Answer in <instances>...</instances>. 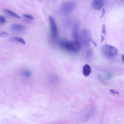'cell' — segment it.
I'll use <instances>...</instances> for the list:
<instances>
[{
	"instance_id": "1",
	"label": "cell",
	"mask_w": 124,
	"mask_h": 124,
	"mask_svg": "<svg viewBox=\"0 0 124 124\" xmlns=\"http://www.w3.org/2000/svg\"><path fill=\"white\" fill-rule=\"evenodd\" d=\"M59 44L62 48L74 53H78L81 47V44L79 40H75L70 41L62 39L59 41Z\"/></svg>"
},
{
	"instance_id": "2",
	"label": "cell",
	"mask_w": 124,
	"mask_h": 124,
	"mask_svg": "<svg viewBox=\"0 0 124 124\" xmlns=\"http://www.w3.org/2000/svg\"><path fill=\"white\" fill-rule=\"evenodd\" d=\"M76 3L73 1H67L63 3L60 6L59 10L61 14L67 15L71 13L76 7Z\"/></svg>"
},
{
	"instance_id": "3",
	"label": "cell",
	"mask_w": 124,
	"mask_h": 124,
	"mask_svg": "<svg viewBox=\"0 0 124 124\" xmlns=\"http://www.w3.org/2000/svg\"><path fill=\"white\" fill-rule=\"evenodd\" d=\"M102 50L105 55L109 57H114L117 53V50L116 47L107 44H105L103 46Z\"/></svg>"
},
{
	"instance_id": "4",
	"label": "cell",
	"mask_w": 124,
	"mask_h": 124,
	"mask_svg": "<svg viewBox=\"0 0 124 124\" xmlns=\"http://www.w3.org/2000/svg\"><path fill=\"white\" fill-rule=\"evenodd\" d=\"M51 37L54 40H57L58 37V30L57 25L54 18L51 16L49 17Z\"/></svg>"
},
{
	"instance_id": "5",
	"label": "cell",
	"mask_w": 124,
	"mask_h": 124,
	"mask_svg": "<svg viewBox=\"0 0 124 124\" xmlns=\"http://www.w3.org/2000/svg\"><path fill=\"white\" fill-rule=\"evenodd\" d=\"M81 37L83 44L86 46H89L92 39V35L90 31L88 29H84L82 32Z\"/></svg>"
},
{
	"instance_id": "6",
	"label": "cell",
	"mask_w": 124,
	"mask_h": 124,
	"mask_svg": "<svg viewBox=\"0 0 124 124\" xmlns=\"http://www.w3.org/2000/svg\"><path fill=\"white\" fill-rule=\"evenodd\" d=\"M10 29L12 32L16 33H21L25 31V27L22 24L15 23L11 24L10 26Z\"/></svg>"
},
{
	"instance_id": "7",
	"label": "cell",
	"mask_w": 124,
	"mask_h": 124,
	"mask_svg": "<svg viewBox=\"0 0 124 124\" xmlns=\"http://www.w3.org/2000/svg\"><path fill=\"white\" fill-rule=\"evenodd\" d=\"M79 24L77 22L74 24L72 29V33L75 40H78L79 36Z\"/></svg>"
},
{
	"instance_id": "8",
	"label": "cell",
	"mask_w": 124,
	"mask_h": 124,
	"mask_svg": "<svg viewBox=\"0 0 124 124\" xmlns=\"http://www.w3.org/2000/svg\"><path fill=\"white\" fill-rule=\"evenodd\" d=\"M104 1L102 0H95L92 3L93 8L95 10H99L103 7L104 4Z\"/></svg>"
},
{
	"instance_id": "9",
	"label": "cell",
	"mask_w": 124,
	"mask_h": 124,
	"mask_svg": "<svg viewBox=\"0 0 124 124\" xmlns=\"http://www.w3.org/2000/svg\"><path fill=\"white\" fill-rule=\"evenodd\" d=\"M91 72V68L88 64H86L84 66L83 68L82 72L83 75L85 76H88Z\"/></svg>"
},
{
	"instance_id": "10",
	"label": "cell",
	"mask_w": 124,
	"mask_h": 124,
	"mask_svg": "<svg viewBox=\"0 0 124 124\" xmlns=\"http://www.w3.org/2000/svg\"><path fill=\"white\" fill-rule=\"evenodd\" d=\"M4 11L6 14L13 18L17 19L21 18L18 15L10 10L5 9H4Z\"/></svg>"
},
{
	"instance_id": "11",
	"label": "cell",
	"mask_w": 124,
	"mask_h": 124,
	"mask_svg": "<svg viewBox=\"0 0 124 124\" xmlns=\"http://www.w3.org/2000/svg\"><path fill=\"white\" fill-rule=\"evenodd\" d=\"M10 40L12 41H16L23 44H25V42L23 38H21L14 37H11Z\"/></svg>"
},
{
	"instance_id": "12",
	"label": "cell",
	"mask_w": 124,
	"mask_h": 124,
	"mask_svg": "<svg viewBox=\"0 0 124 124\" xmlns=\"http://www.w3.org/2000/svg\"><path fill=\"white\" fill-rule=\"evenodd\" d=\"M24 17L28 19L31 20L34 19L33 17L31 15L29 14H24L23 15Z\"/></svg>"
},
{
	"instance_id": "13",
	"label": "cell",
	"mask_w": 124,
	"mask_h": 124,
	"mask_svg": "<svg viewBox=\"0 0 124 124\" xmlns=\"http://www.w3.org/2000/svg\"><path fill=\"white\" fill-rule=\"evenodd\" d=\"M6 19L3 16H0V23L1 24H4L6 22Z\"/></svg>"
},
{
	"instance_id": "14",
	"label": "cell",
	"mask_w": 124,
	"mask_h": 124,
	"mask_svg": "<svg viewBox=\"0 0 124 124\" xmlns=\"http://www.w3.org/2000/svg\"><path fill=\"white\" fill-rule=\"evenodd\" d=\"M31 72L29 71L25 70L23 72V75L25 77H29L31 76Z\"/></svg>"
},
{
	"instance_id": "15",
	"label": "cell",
	"mask_w": 124,
	"mask_h": 124,
	"mask_svg": "<svg viewBox=\"0 0 124 124\" xmlns=\"http://www.w3.org/2000/svg\"><path fill=\"white\" fill-rule=\"evenodd\" d=\"M8 35V34L6 32L4 31H1L0 32V36L2 37H5Z\"/></svg>"
},
{
	"instance_id": "16",
	"label": "cell",
	"mask_w": 124,
	"mask_h": 124,
	"mask_svg": "<svg viewBox=\"0 0 124 124\" xmlns=\"http://www.w3.org/2000/svg\"><path fill=\"white\" fill-rule=\"evenodd\" d=\"M93 54V51L91 49L88 50L86 53V55L88 57H90Z\"/></svg>"
},
{
	"instance_id": "17",
	"label": "cell",
	"mask_w": 124,
	"mask_h": 124,
	"mask_svg": "<svg viewBox=\"0 0 124 124\" xmlns=\"http://www.w3.org/2000/svg\"><path fill=\"white\" fill-rule=\"evenodd\" d=\"M102 33L105 35H106V29L105 26V25H102Z\"/></svg>"
},
{
	"instance_id": "18",
	"label": "cell",
	"mask_w": 124,
	"mask_h": 124,
	"mask_svg": "<svg viewBox=\"0 0 124 124\" xmlns=\"http://www.w3.org/2000/svg\"><path fill=\"white\" fill-rule=\"evenodd\" d=\"M110 92L113 94H118L119 93L118 92H116L115 90L113 89H111L110 90Z\"/></svg>"
},
{
	"instance_id": "19",
	"label": "cell",
	"mask_w": 124,
	"mask_h": 124,
	"mask_svg": "<svg viewBox=\"0 0 124 124\" xmlns=\"http://www.w3.org/2000/svg\"><path fill=\"white\" fill-rule=\"evenodd\" d=\"M105 13V10L104 9H103L102 10V14L101 15V17H102L104 16Z\"/></svg>"
},
{
	"instance_id": "20",
	"label": "cell",
	"mask_w": 124,
	"mask_h": 124,
	"mask_svg": "<svg viewBox=\"0 0 124 124\" xmlns=\"http://www.w3.org/2000/svg\"><path fill=\"white\" fill-rule=\"evenodd\" d=\"M121 57L122 61L124 62V55H122Z\"/></svg>"
}]
</instances>
